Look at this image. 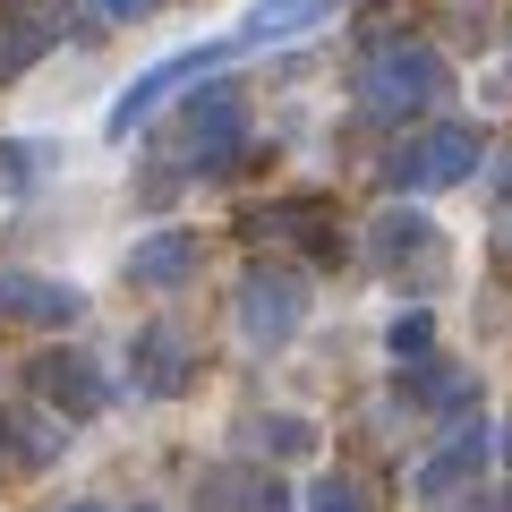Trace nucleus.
Returning a JSON list of instances; mask_svg holds the SVG:
<instances>
[{
	"instance_id": "423d86ee",
	"label": "nucleus",
	"mask_w": 512,
	"mask_h": 512,
	"mask_svg": "<svg viewBox=\"0 0 512 512\" xmlns=\"http://www.w3.org/2000/svg\"><path fill=\"white\" fill-rule=\"evenodd\" d=\"M0 316H9V325H77V316H86V291H77V282H52V274L0 265Z\"/></svg>"
},
{
	"instance_id": "20e7f679",
	"label": "nucleus",
	"mask_w": 512,
	"mask_h": 512,
	"mask_svg": "<svg viewBox=\"0 0 512 512\" xmlns=\"http://www.w3.org/2000/svg\"><path fill=\"white\" fill-rule=\"evenodd\" d=\"M478 154H487V146H478V128L453 120V128H427L419 146H402L384 171H393V188H461L478 171Z\"/></svg>"
},
{
	"instance_id": "7ed1b4c3",
	"label": "nucleus",
	"mask_w": 512,
	"mask_h": 512,
	"mask_svg": "<svg viewBox=\"0 0 512 512\" xmlns=\"http://www.w3.org/2000/svg\"><path fill=\"white\" fill-rule=\"evenodd\" d=\"M299 316H308V282L282 274V265H256L248 282H239V342L256 350H282L299 333Z\"/></svg>"
},
{
	"instance_id": "dca6fc26",
	"label": "nucleus",
	"mask_w": 512,
	"mask_h": 512,
	"mask_svg": "<svg viewBox=\"0 0 512 512\" xmlns=\"http://www.w3.org/2000/svg\"><path fill=\"white\" fill-rule=\"evenodd\" d=\"M0 427H9V453H18V461H52L60 444H69L52 419H0Z\"/></svg>"
},
{
	"instance_id": "2eb2a0df",
	"label": "nucleus",
	"mask_w": 512,
	"mask_h": 512,
	"mask_svg": "<svg viewBox=\"0 0 512 512\" xmlns=\"http://www.w3.org/2000/svg\"><path fill=\"white\" fill-rule=\"evenodd\" d=\"M384 350H393V359H410V367H419L427 350H436V316H427V308L393 316V333H384Z\"/></svg>"
},
{
	"instance_id": "5701e85b",
	"label": "nucleus",
	"mask_w": 512,
	"mask_h": 512,
	"mask_svg": "<svg viewBox=\"0 0 512 512\" xmlns=\"http://www.w3.org/2000/svg\"><path fill=\"white\" fill-rule=\"evenodd\" d=\"M69 512H103V504H69Z\"/></svg>"
},
{
	"instance_id": "ddd939ff",
	"label": "nucleus",
	"mask_w": 512,
	"mask_h": 512,
	"mask_svg": "<svg viewBox=\"0 0 512 512\" xmlns=\"http://www.w3.org/2000/svg\"><path fill=\"white\" fill-rule=\"evenodd\" d=\"M137 384H146V393H180V384H188V350H180L171 325L137 333Z\"/></svg>"
},
{
	"instance_id": "9b49d317",
	"label": "nucleus",
	"mask_w": 512,
	"mask_h": 512,
	"mask_svg": "<svg viewBox=\"0 0 512 512\" xmlns=\"http://www.w3.org/2000/svg\"><path fill=\"white\" fill-rule=\"evenodd\" d=\"M478 461H487V427H453V444H444V453L419 470V495H427V504H453V495H470Z\"/></svg>"
},
{
	"instance_id": "f3484780",
	"label": "nucleus",
	"mask_w": 512,
	"mask_h": 512,
	"mask_svg": "<svg viewBox=\"0 0 512 512\" xmlns=\"http://www.w3.org/2000/svg\"><path fill=\"white\" fill-rule=\"evenodd\" d=\"M256 444L291 461V453H308V444H316V427H308V419H256Z\"/></svg>"
},
{
	"instance_id": "39448f33",
	"label": "nucleus",
	"mask_w": 512,
	"mask_h": 512,
	"mask_svg": "<svg viewBox=\"0 0 512 512\" xmlns=\"http://www.w3.org/2000/svg\"><path fill=\"white\" fill-rule=\"evenodd\" d=\"M222 60H231V35H222V43H197V52H171V60H154V69L137 77V86H128L120 103H111V137H128V128L146 120L154 103H171V94H180L188 77H205V69H222Z\"/></svg>"
},
{
	"instance_id": "6e6552de",
	"label": "nucleus",
	"mask_w": 512,
	"mask_h": 512,
	"mask_svg": "<svg viewBox=\"0 0 512 512\" xmlns=\"http://www.w3.org/2000/svg\"><path fill=\"white\" fill-rule=\"evenodd\" d=\"M342 0H256L248 18H239V35H231V52H274V43H299L308 26H325Z\"/></svg>"
},
{
	"instance_id": "4be33fe9",
	"label": "nucleus",
	"mask_w": 512,
	"mask_h": 512,
	"mask_svg": "<svg viewBox=\"0 0 512 512\" xmlns=\"http://www.w3.org/2000/svg\"><path fill=\"white\" fill-rule=\"evenodd\" d=\"M504 470H512V427H504Z\"/></svg>"
},
{
	"instance_id": "aec40b11",
	"label": "nucleus",
	"mask_w": 512,
	"mask_h": 512,
	"mask_svg": "<svg viewBox=\"0 0 512 512\" xmlns=\"http://www.w3.org/2000/svg\"><path fill=\"white\" fill-rule=\"evenodd\" d=\"M111 26H137V18H154V0H94Z\"/></svg>"
},
{
	"instance_id": "9d476101",
	"label": "nucleus",
	"mask_w": 512,
	"mask_h": 512,
	"mask_svg": "<svg viewBox=\"0 0 512 512\" xmlns=\"http://www.w3.org/2000/svg\"><path fill=\"white\" fill-rule=\"evenodd\" d=\"M197 231H154V239H137V248H128V282H137V291H171V282H188L197 274Z\"/></svg>"
},
{
	"instance_id": "4468645a",
	"label": "nucleus",
	"mask_w": 512,
	"mask_h": 512,
	"mask_svg": "<svg viewBox=\"0 0 512 512\" xmlns=\"http://www.w3.org/2000/svg\"><path fill=\"white\" fill-rule=\"evenodd\" d=\"M52 52V18H35V9H18V18H0V77H18L26 60Z\"/></svg>"
},
{
	"instance_id": "f257e3e1",
	"label": "nucleus",
	"mask_w": 512,
	"mask_h": 512,
	"mask_svg": "<svg viewBox=\"0 0 512 512\" xmlns=\"http://www.w3.org/2000/svg\"><path fill=\"white\" fill-rule=\"evenodd\" d=\"M367 265H376L384 282H410V291H427V282H444L453 248H444V231L419 214V205H384V214L367 222Z\"/></svg>"
},
{
	"instance_id": "412c9836",
	"label": "nucleus",
	"mask_w": 512,
	"mask_h": 512,
	"mask_svg": "<svg viewBox=\"0 0 512 512\" xmlns=\"http://www.w3.org/2000/svg\"><path fill=\"white\" fill-rule=\"evenodd\" d=\"M9 470H18V453H9V427H0V478H9Z\"/></svg>"
},
{
	"instance_id": "f8f14e48",
	"label": "nucleus",
	"mask_w": 512,
	"mask_h": 512,
	"mask_svg": "<svg viewBox=\"0 0 512 512\" xmlns=\"http://www.w3.org/2000/svg\"><path fill=\"white\" fill-rule=\"evenodd\" d=\"M205 504L214 512H291V487L265 470H222L214 487H205Z\"/></svg>"
},
{
	"instance_id": "1a4fd4ad",
	"label": "nucleus",
	"mask_w": 512,
	"mask_h": 512,
	"mask_svg": "<svg viewBox=\"0 0 512 512\" xmlns=\"http://www.w3.org/2000/svg\"><path fill=\"white\" fill-rule=\"evenodd\" d=\"M248 128V94L239 86H205V94H188V111H180V146L188 154H222Z\"/></svg>"
},
{
	"instance_id": "0eeeda50",
	"label": "nucleus",
	"mask_w": 512,
	"mask_h": 512,
	"mask_svg": "<svg viewBox=\"0 0 512 512\" xmlns=\"http://www.w3.org/2000/svg\"><path fill=\"white\" fill-rule=\"evenodd\" d=\"M35 393L60 410V419H94V410L111 402L103 367H94L86 350H43V359H35Z\"/></svg>"
},
{
	"instance_id": "a211bd4d",
	"label": "nucleus",
	"mask_w": 512,
	"mask_h": 512,
	"mask_svg": "<svg viewBox=\"0 0 512 512\" xmlns=\"http://www.w3.org/2000/svg\"><path fill=\"white\" fill-rule=\"evenodd\" d=\"M43 171H52V146H0V180H9V188L43 180Z\"/></svg>"
},
{
	"instance_id": "f03ea898",
	"label": "nucleus",
	"mask_w": 512,
	"mask_h": 512,
	"mask_svg": "<svg viewBox=\"0 0 512 512\" xmlns=\"http://www.w3.org/2000/svg\"><path fill=\"white\" fill-rule=\"evenodd\" d=\"M436 86H444V60L427 52V43H393V52H376L367 60V111L376 120H410V111H427L436 103Z\"/></svg>"
},
{
	"instance_id": "6ab92c4d",
	"label": "nucleus",
	"mask_w": 512,
	"mask_h": 512,
	"mask_svg": "<svg viewBox=\"0 0 512 512\" xmlns=\"http://www.w3.org/2000/svg\"><path fill=\"white\" fill-rule=\"evenodd\" d=\"M308 512H367L350 478H308Z\"/></svg>"
}]
</instances>
